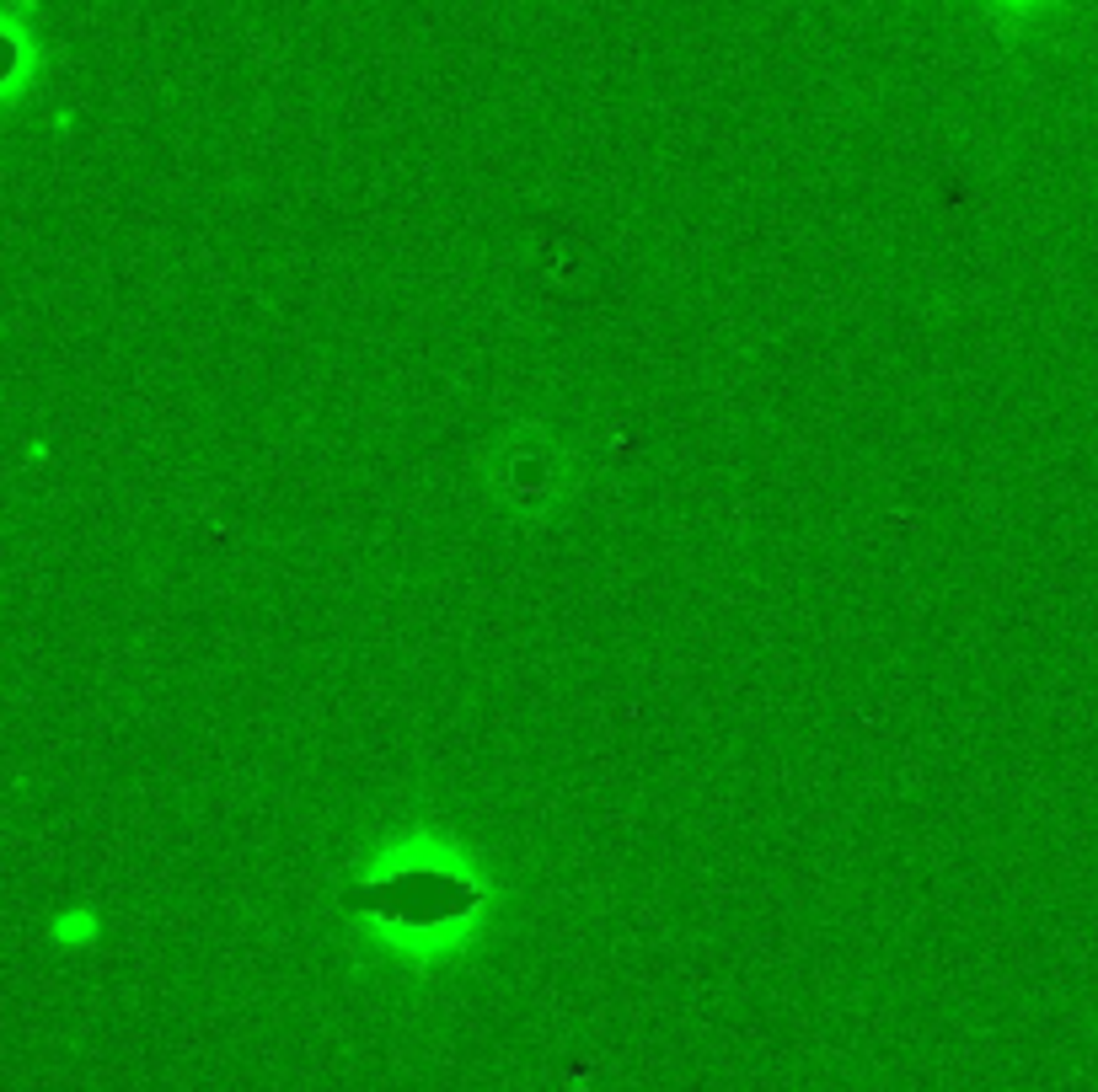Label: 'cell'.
Wrapping results in <instances>:
<instances>
[{"label": "cell", "mask_w": 1098, "mask_h": 1092, "mask_svg": "<svg viewBox=\"0 0 1098 1092\" xmlns=\"http://www.w3.org/2000/svg\"><path fill=\"white\" fill-rule=\"evenodd\" d=\"M343 911L359 916H381V921H402V926H445L477 911V889L455 873H435V867H402L386 879H359L343 884Z\"/></svg>", "instance_id": "cell-1"}]
</instances>
